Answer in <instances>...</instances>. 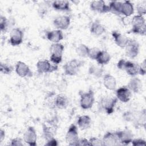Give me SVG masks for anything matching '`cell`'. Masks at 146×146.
<instances>
[{"instance_id": "obj_33", "label": "cell", "mask_w": 146, "mask_h": 146, "mask_svg": "<svg viewBox=\"0 0 146 146\" xmlns=\"http://www.w3.org/2000/svg\"><path fill=\"white\" fill-rule=\"evenodd\" d=\"M7 18L2 15L1 16L0 19V29L2 33H5L8 29L9 23Z\"/></svg>"}, {"instance_id": "obj_16", "label": "cell", "mask_w": 146, "mask_h": 146, "mask_svg": "<svg viewBox=\"0 0 146 146\" xmlns=\"http://www.w3.org/2000/svg\"><path fill=\"white\" fill-rule=\"evenodd\" d=\"M71 22L70 17L67 15H62L56 17L53 21L54 26L59 30H66Z\"/></svg>"}, {"instance_id": "obj_35", "label": "cell", "mask_w": 146, "mask_h": 146, "mask_svg": "<svg viewBox=\"0 0 146 146\" xmlns=\"http://www.w3.org/2000/svg\"><path fill=\"white\" fill-rule=\"evenodd\" d=\"M1 72L4 74H9L13 71V67L6 63H1Z\"/></svg>"}, {"instance_id": "obj_20", "label": "cell", "mask_w": 146, "mask_h": 146, "mask_svg": "<svg viewBox=\"0 0 146 146\" xmlns=\"http://www.w3.org/2000/svg\"><path fill=\"white\" fill-rule=\"evenodd\" d=\"M112 36L115 43L120 48H124L129 40L126 36L116 31L112 32Z\"/></svg>"}, {"instance_id": "obj_18", "label": "cell", "mask_w": 146, "mask_h": 146, "mask_svg": "<svg viewBox=\"0 0 146 146\" xmlns=\"http://www.w3.org/2000/svg\"><path fill=\"white\" fill-rule=\"evenodd\" d=\"M90 9L99 13H106L110 12V7L104 1H94L90 3Z\"/></svg>"}, {"instance_id": "obj_17", "label": "cell", "mask_w": 146, "mask_h": 146, "mask_svg": "<svg viewBox=\"0 0 146 146\" xmlns=\"http://www.w3.org/2000/svg\"><path fill=\"white\" fill-rule=\"evenodd\" d=\"M116 95L117 100L123 103H127L130 100L132 97V92L127 87L124 86L116 90Z\"/></svg>"}, {"instance_id": "obj_5", "label": "cell", "mask_w": 146, "mask_h": 146, "mask_svg": "<svg viewBox=\"0 0 146 146\" xmlns=\"http://www.w3.org/2000/svg\"><path fill=\"white\" fill-rule=\"evenodd\" d=\"M83 64V62L82 60L76 59H71L63 66L64 72L67 75L75 76L78 73Z\"/></svg>"}, {"instance_id": "obj_2", "label": "cell", "mask_w": 146, "mask_h": 146, "mask_svg": "<svg viewBox=\"0 0 146 146\" xmlns=\"http://www.w3.org/2000/svg\"><path fill=\"white\" fill-rule=\"evenodd\" d=\"M132 29L129 33L145 35L146 33L145 21L143 16L136 15L132 19Z\"/></svg>"}, {"instance_id": "obj_32", "label": "cell", "mask_w": 146, "mask_h": 146, "mask_svg": "<svg viewBox=\"0 0 146 146\" xmlns=\"http://www.w3.org/2000/svg\"><path fill=\"white\" fill-rule=\"evenodd\" d=\"M122 2L118 1H111L109 4L110 11L116 14H120Z\"/></svg>"}, {"instance_id": "obj_3", "label": "cell", "mask_w": 146, "mask_h": 146, "mask_svg": "<svg viewBox=\"0 0 146 146\" xmlns=\"http://www.w3.org/2000/svg\"><path fill=\"white\" fill-rule=\"evenodd\" d=\"M139 66L140 65L137 63L123 59H120L117 63V67L119 69L125 71L128 75L132 76L139 74Z\"/></svg>"}, {"instance_id": "obj_10", "label": "cell", "mask_w": 146, "mask_h": 146, "mask_svg": "<svg viewBox=\"0 0 146 146\" xmlns=\"http://www.w3.org/2000/svg\"><path fill=\"white\" fill-rule=\"evenodd\" d=\"M124 48L125 55L129 58L134 59L139 54V44L135 40L129 39Z\"/></svg>"}, {"instance_id": "obj_21", "label": "cell", "mask_w": 146, "mask_h": 146, "mask_svg": "<svg viewBox=\"0 0 146 146\" xmlns=\"http://www.w3.org/2000/svg\"><path fill=\"white\" fill-rule=\"evenodd\" d=\"M46 37L48 40L53 43H59L63 39V34L61 30H54L48 31L46 34Z\"/></svg>"}, {"instance_id": "obj_13", "label": "cell", "mask_w": 146, "mask_h": 146, "mask_svg": "<svg viewBox=\"0 0 146 146\" xmlns=\"http://www.w3.org/2000/svg\"><path fill=\"white\" fill-rule=\"evenodd\" d=\"M15 72L18 76L22 78L31 77L33 76V72L30 70L29 66L22 61H18L17 63Z\"/></svg>"}, {"instance_id": "obj_31", "label": "cell", "mask_w": 146, "mask_h": 146, "mask_svg": "<svg viewBox=\"0 0 146 146\" xmlns=\"http://www.w3.org/2000/svg\"><path fill=\"white\" fill-rule=\"evenodd\" d=\"M90 48L84 44H79L76 48V54L80 57H88Z\"/></svg>"}, {"instance_id": "obj_42", "label": "cell", "mask_w": 146, "mask_h": 146, "mask_svg": "<svg viewBox=\"0 0 146 146\" xmlns=\"http://www.w3.org/2000/svg\"><path fill=\"white\" fill-rule=\"evenodd\" d=\"M46 145H58V143H57V141L55 139L53 138V139H51L48 141H47V143H46Z\"/></svg>"}, {"instance_id": "obj_39", "label": "cell", "mask_w": 146, "mask_h": 146, "mask_svg": "<svg viewBox=\"0 0 146 146\" xmlns=\"http://www.w3.org/2000/svg\"><path fill=\"white\" fill-rule=\"evenodd\" d=\"M10 145H13V146H22L23 144L22 142V140L20 139L15 138V139H13V140H11Z\"/></svg>"}, {"instance_id": "obj_12", "label": "cell", "mask_w": 146, "mask_h": 146, "mask_svg": "<svg viewBox=\"0 0 146 146\" xmlns=\"http://www.w3.org/2000/svg\"><path fill=\"white\" fill-rule=\"evenodd\" d=\"M23 33L19 28H14L10 34V43L13 46L20 45L23 41Z\"/></svg>"}, {"instance_id": "obj_28", "label": "cell", "mask_w": 146, "mask_h": 146, "mask_svg": "<svg viewBox=\"0 0 146 146\" xmlns=\"http://www.w3.org/2000/svg\"><path fill=\"white\" fill-rule=\"evenodd\" d=\"M52 7L58 11H69L70 10V3L67 1H55L52 3Z\"/></svg>"}, {"instance_id": "obj_34", "label": "cell", "mask_w": 146, "mask_h": 146, "mask_svg": "<svg viewBox=\"0 0 146 146\" xmlns=\"http://www.w3.org/2000/svg\"><path fill=\"white\" fill-rule=\"evenodd\" d=\"M101 50H99L97 47H92L90 48L88 57L91 59L92 60H96V58Z\"/></svg>"}, {"instance_id": "obj_24", "label": "cell", "mask_w": 146, "mask_h": 146, "mask_svg": "<svg viewBox=\"0 0 146 146\" xmlns=\"http://www.w3.org/2000/svg\"><path fill=\"white\" fill-rule=\"evenodd\" d=\"M90 30L91 34L96 36H99L105 33L106 29L99 21L96 20L92 23Z\"/></svg>"}, {"instance_id": "obj_37", "label": "cell", "mask_w": 146, "mask_h": 146, "mask_svg": "<svg viewBox=\"0 0 146 146\" xmlns=\"http://www.w3.org/2000/svg\"><path fill=\"white\" fill-rule=\"evenodd\" d=\"M131 143L134 146H142L146 145L145 141L142 139H133Z\"/></svg>"}, {"instance_id": "obj_11", "label": "cell", "mask_w": 146, "mask_h": 146, "mask_svg": "<svg viewBox=\"0 0 146 146\" xmlns=\"http://www.w3.org/2000/svg\"><path fill=\"white\" fill-rule=\"evenodd\" d=\"M37 134L34 127H29L23 134L24 141L30 146H36Z\"/></svg>"}, {"instance_id": "obj_6", "label": "cell", "mask_w": 146, "mask_h": 146, "mask_svg": "<svg viewBox=\"0 0 146 146\" xmlns=\"http://www.w3.org/2000/svg\"><path fill=\"white\" fill-rule=\"evenodd\" d=\"M117 102L116 98L104 96L100 100L99 107L100 110L104 111L108 115H110L113 112Z\"/></svg>"}, {"instance_id": "obj_36", "label": "cell", "mask_w": 146, "mask_h": 146, "mask_svg": "<svg viewBox=\"0 0 146 146\" xmlns=\"http://www.w3.org/2000/svg\"><path fill=\"white\" fill-rule=\"evenodd\" d=\"M90 143L91 145L94 146H103V141L102 140L96 137H92L89 140Z\"/></svg>"}, {"instance_id": "obj_30", "label": "cell", "mask_w": 146, "mask_h": 146, "mask_svg": "<svg viewBox=\"0 0 146 146\" xmlns=\"http://www.w3.org/2000/svg\"><path fill=\"white\" fill-rule=\"evenodd\" d=\"M103 71V68L94 64L91 65L88 68V73L97 78H100L102 76Z\"/></svg>"}, {"instance_id": "obj_9", "label": "cell", "mask_w": 146, "mask_h": 146, "mask_svg": "<svg viewBox=\"0 0 146 146\" xmlns=\"http://www.w3.org/2000/svg\"><path fill=\"white\" fill-rule=\"evenodd\" d=\"M37 71L39 74L51 73L58 70L56 64H51L48 60H40L36 63Z\"/></svg>"}, {"instance_id": "obj_43", "label": "cell", "mask_w": 146, "mask_h": 146, "mask_svg": "<svg viewBox=\"0 0 146 146\" xmlns=\"http://www.w3.org/2000/svg\"><path fill=\"white\" fill-rule=\"evenodd\" d=\"M5 137V132L3 129H1L0 131V142H2Z\"/></svg>"}, {"instance_id": "obj_40", "label": "cell", "mask_w": 146, "mask_h": 146, "mask_svg": "<svg viewBox=\"0 0 146 146\" xmlns=\"http://www.w3.org/2000/svg\"><path fill=\"white\" fill-rule=\"evenodd\" d=\"M77 145H80V146H86V145H91L89 140H88L86 139L82 138L79 139V141L78 142Z\"/></svg>"}, {"instance_id": "obj_22", "label": "cell", "mask_w": 146, "mask_h": 146, "mask_svg": "<svg viewBox=\"0 0 146 146\" xmlns=\"http://www.w3.org/2000/svg\"><path fill=\"white\" fill-rule=\"evenodd\" d=\"M143 84L141 80L136 77L132 78L127 85V87L129 88V90L131 92L135 93L139 92L141 90Z\"/></svg>"}, {"instance_id": "obj_4", "label": "cell", "mask_w": 146, "mask_h": 146, "mask_svg": "<svg viewBox=\"0 0 146 146\" xmlns=\"http://www.w3.org/2000/svg\"><path fill=\"white\" fill-rule=\"evenodd\" d=\"M64 46L60 43H52L50 47V60L54 64L60 63L62 60V56L64 51Z\"/></svg>"}, {"instance_id": "obj_1", "label": "cell", "mask_w": 146, "mask_h": 146, "mask_svg": "<svg viewBox=\"0 0 146 146\" xmlns=\"http://www.w3.org/2000/svg\"><path fill=\"white\" fill-rule=\"evenodd\" d=\"M123 117L125 121L132 123L136 128L145 127L146 112L145 109L140 111H126L123 114Z\"/></svg>"}, {"instance_id": "obj_26", "label": "cell", "mask_w": 146, "mask_h": 146, "mask_svg": "<svg viewBox=\"0 0 146 146\" xmlns=\"http://www.w3.org/2000/svg\"><path fill=\"white\" fill-rule=\"evenodd\" d=\"M133 13V5L130 1H127L122 2L120 14H123L126 17H129L132 15Z\"/></svg>"}, {"instance_id": "obj_8", "label": "cell", "mask_w": 146, "mask_h": 146, "mask_svg": "<svg viewBox=\"0 0 146 146\" xmlns=\"http://www.w3.org/2000/svg\"><path fill=\"white\" fill-rule=\"evenodd\" d=\"M79 139L78 128L75 124H72L66 133V141L70 145H77Z\"/></svg>"}, {"instance_id": "obj_14", "label": "cell", "mask_w": 146, "mask_h": 146, "mask_svg": "<svg viewBox=\"0 0 146 146\" xmlns=\"http://www.w3.org/2000/svg\"><path fill=\"white\" fill-rule=\"evenodd\" d=\"M119 141L122 144H129L133 140V133L128 129H124L121 131L116 132Z\"/></svg>"}, {"instance_id": "obj_25", "label": "cell", "mask_w": 146, "mask_h": 146, "mask_svg": "<svg viewBox=\"0 0 146 146\" xmlns=\"http://www.w3.org/2000/svg\"><path fill=\"white\" fill-rule=\"evenodd\" d=\"M68 105L67 98L63 95H56L53 101V106L59 109H64L67 107Z\"/></svg>"}, {"instance_id": "obj_29", "label": "cell", "mask_w": 146, "mask_h": 146, "mask_svg": "<svg viewBox=\"0 0 146 146\" xmlns=\"http://www.w3.org/2000/svg\"><path fill=\"white\" fill-rule=\"evenodd\" d=\"M111 60L110 54L106 51H100L99 53L96 60L100 65H106L108 64Z\"/></svg>"}, {"instance_id": "obj_19", "label": "cell", "mask_w": 146, "mask_h": 146, "mask_svg": "<svg viewBox=\"0 0 146 146\" xmlns=\"http://www.w3.org/2000/svg\"><path fill=\"white\" fill-rule=\"evenodd\" d=\"M103 145L107 146L117 145L120 144L116 132H107L102 139Z\"/></svg>"}, {"instance_id": "obj_41", "label": "cell", "mask_w": 146, "mask_h": 146, "mask_svg": "<svg viewBox=\"0 0 146 146\" xmlns=\"http://www.w3.org/2000/svg\"><path fill=\"white\" fill-rule=\"evenodd\" d=\"M146 69H145V60H144L143 63L139 66V74L141 75H144L145 74Z\"/></svg>"}, {"instance_id": "obj_27", "label": "cell", "mask_w": 146, "mask_h": 146, "mask_svg": "<svg viewBox=\"0 0 146 146\" xmlns=\"http://www.w3.org/2000/svg\"><path fill=\"white\" fill-rule=\"evenodd\" d=\"M78 125L82 130L89 128L91 125V119L88 115H82L78 119Z\"/></svg>"}, {"instance_id": "obj_23", "label": "cell", "mask_w": 146, "mask_h": 146, "mask_svg": "<svg viewBox=\"0 0 146 146\" xmlns=\"http://www.w3.org/2000/svg\"><path fill=\"white\" fill-rule=\"evenodd\" d=\"M103 84L107 90L113 91L116 88V79L112 75L107 74L103 76Z\"/></svg>"}, {"instance_id": "obj_38", "label": "cell", "mask_w": 146, "mask_h": 146, "mask_svg": "<svg viewBox=\"0 0 146 146\" xmlns=\"http://www.w3.org/2000/svg\"><path fill=\"white\" fill-rule=\"evenodd\" d=\"M137 15L143 16L145 14V4H140L137 7Z\"/></svg>"}, {"instance_id": "obj_15", "label": "cell", "mask_w": 146, "mask_h": 146, "mask_svg": "<svg viewBox=\"0 0 146 146\" xmlns=\"http://www.w3.org/2000/svg\"><path fill=\"white\" fill-rule=\"evenodd\" d=\"M47 123H44L42 124L43 136L47 141L54 138V137L55 135L56 129L55 123H52L50 121H48Z\"/></svg>"}, {"instance_id": "obj_7", "label": "cell", "mask_w": 146, "mask_h": 146, "mask_svg": "<svg viewBox=\"0 0 146 146\" xmlns=\"http://www.w3.org/2000/svg\"><path fill=\"white\" fill-rule=\"evenodd\" d=\"M80 106L83 110H88L92 107L95 102L94 92L92 90L88 92H82L80 94Z\"/></svg>"}]
</instances>
